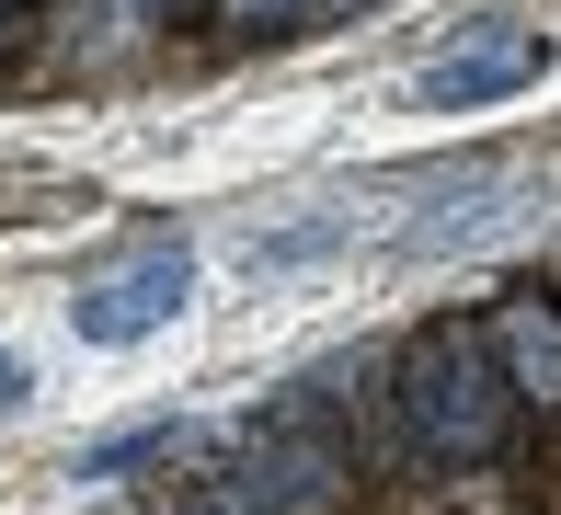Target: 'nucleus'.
Wrapping results in <instances>:
<instances>
[{
	"label": "nucleus",
	"mask_w": 561,
	"mask_h": 515,
	"mask_svg": "<svg viewBox=\"0 0 561 515\" xmlns=\"http://www.w3.org/2000/svg\"><path fill=\"white\" fill-rule=\"evenodd\" d=\"M184 298H195V241L184 229H149L138 252H115L104 275H81L69 321H81V344H149Z\"/></svg>",
	"instance_id": "2"
},
{
	"label": "nucleus",
	"mask_w": 561,
	"mask_h": 515,
	"mask_svg": "<svg viewBox=\"0 0 561 515\" xmlns=\"http://www.w3.org/2000/svg\"><path fill=\"white\" fill-rule=\"evenodd\" d=\"M138 12H184V0H138Z\"/></svg>",
	"instance_id": "9"
},
{
	"label": "nucleus",
	"mask_w": 561,
	"mask_h": 515,
	"mask_svg": "<svg viewBox=\"0 0 561 515\" xmlns=\"http://www.w3.org/2000/svg\"><path fill=\"white\" fill-rule=\"evenodd\" d=\"M23 390H35V378H23V355L0 344V412H23Z\"/></svg>",
	"instance_id": "8"
},
{
	"label": "nucleus",
	"mask_w": 561,
	"mask_h": 515,
	"mask_svg": "<svg viewBox=\"0 0 561 515\" xmlns=\"http://www.w3.org/2000/svg\"><path fill=\"white\" fill-rule=\"evenodd\" d=\"M321 481H333V458H321V447H287V435L264 447V435H252V447L229 458L207 493H184L172 515H287V504H310Z\"/></svg>",
	"instance_id": "3"
},
{
	"label": "nucleus",
	"mask_w": 561,
	"mask_h": 515,
	"mask_svg": "<svg viewBox=\"0 0 561 515\" xmlns=\"http://www.w3.org/2000/svg\"><path fill=\"white\" fill-rule=\"evenodd\" d=\"M539 23H481L470 46H447L436 69H424V103L436 115H470V103H493V92H516V81H539Z\"/></svg>",
	"instance_id": "4"
},
{
	"label": "nucleus",
	"mask_w": 561,
	"mask_h": 515,
	"mask_svg": "<svg viewBox=\"0 0 561 515\" xmlns=\"http://www.w3.org/2000/svg\"><path fill=\"white\" fill-rule=\"evenodd\" d=\"M401 424L436 458H458V470L504 447V367H493V332L481 321H424L401 344Z\"/></svg>",
	"instance_id": "1"
},
{
	"label": "nucleus",
	"mask_w": 561,
	"mask_h": 515,
	"mask_svg": "<svg viewBox=\"0 0 561 515\" xmlns=\"http://www.w3.org/2000/svg\"><path fill=\"white\" fill-rule=\"evenodd\" d=\"M481 332H493V367H504V390H527V401H550V412H561V309L516 298L504 321H481Z\"/></svg>",
	"instance_id": "5"
},
{
	"label": "nucleus",
	"mask_w": 561,
	"mask_h": 515,
	"mask_svg": "<svg viewBox=\"0 0 561 515\" xmlns=\"http://www.w3.org/2000/svg\"><path fill=\"white\" fill-rule=\"evenodd\" d=\"M172 447H184V424H126L104 447H81V481H115V470H138V458H172Z\"/></svg>",
	"instance_id": "6"
},
{
	"label": "nucleus",
	"mask_w": 561,
	"mask_h": 515,
	"mask_svg": "<svg viewBox=\"0 0 561 515\" xmlns=\"http://www.w3.org/2000/svg\"><path fill=\"white\" fill-rule=\"evenodd\" d=\"M298 0H218V23H241V35H264V23H287Z\"/></svg>",
	"instance_id": "7"
}]
</instances>
